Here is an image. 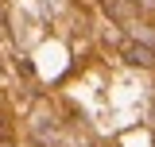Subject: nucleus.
I'll return each instance as SVG.
<instances>
[{
	"mask_svg": "<svg viewBox=\"0 0 155 147\" xmlns=\"http://www.w3.org/2000/svg\"><path fill=\"white\" fill-rule=\"evenodd\" d=\"M101 8H105L116 23H132V19L140 16V4H136V0H101Z\"/></svg>",
	"mask_w": 155,
	"mask_h": 147,
	"instance_id": "f257e3e1",
	"label": "nucleus"
},
{
	"mask_svg": "<svg viewBox=\"0 0 155 147\" xmlns=\"http://www.w3.org/2000/svg\"><path fill=\"white\" fill-rule=\"evenodd\" d=\"M0 147H16V143H12V139H0Z\"/></svg>",
	"mask_w": 155,
	"mask_h": 147,
	"instance_id": "7ed1b4c3",
	"label": "nucleus"
},
{
	"mask_svg": "<svg viewBox=\"0 0 155 147\" xmlns=\"http://www.w3.org/2000/svg\"><path fill=\"white\" fill-rule=\"evenodd\" d=\"M124 58H128L132 66H143V70H147V66H155V47L151 43H128V47H124Z\"/></svg>",
	"mask_w": 155,
	"mask_h": 147,
	"instance_id": "f03ea898",
	"label": "nucleus"
}]
</instances>
